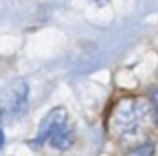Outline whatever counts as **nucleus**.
Segmentation results:
<instances>
[{
	"label": "nucleus",
	"mask_w": 158,
	"mask_h": 156,
	"mask_svg": "<svg viewBox=\"0 0 158 156\" xmlns=\"http://www.w3.org/2000/svg\"><path fill=\"white\" fill-rule=\"evenodd\" d=\"M44 142H48V144L56 150H66V148L72 146L74 132H72V126H70V122H68V112H66V108L56 106V108H52L50 112L42 118L34 144H44Z\"/></svg>",
	"instance_id": "nucleus-2"
},
{
	"label": "nucleus",
	"mask_w": 158,
	"mask_h": 156,
	"mask_svg": "<svg viewBox=\"0 0 158 156\" xmlns=\"http://www.w3.org/2000/svg\"><path fill=\"white\" fill-rule=\"evenodd\" d=\"M4 146V132H2V128H0V148Z\"/></svg>",
	"instance_id": "nucleus-4"
},
{
	"label": "nucleus",
	"mask_w": 158,
	"mask_h": 156,
	"mask_svg": "<svg viewBox=\"0 0 158 156\" xmlns=\"http://www.w3.org/2000/svg\"><path fill=\"white\" fill-rule=\"evenodd\" d=\"M150 124H152L150 106L144 100H138V98L122 100L110 116V130L118 138L138 136Z\"/></svg>",
	"instance_id": "nucleus-1"
},
{
	"label": "nucleus",
	"mask_w": 158,
	"mask_h": 156,
	"mask_svg": "<svg viewBox=\"0 0 158 156\" xmlns=\"http://www.w3.org/2000/svg\"><path fill=\"white\" fill-rule=\"evenodd\" d=\"M28 100V86L24 80H14L0 90V118L14 120L24 112Z\"/></svg>",
	"instance_id": "nucleus-3"
}]
</instances>
